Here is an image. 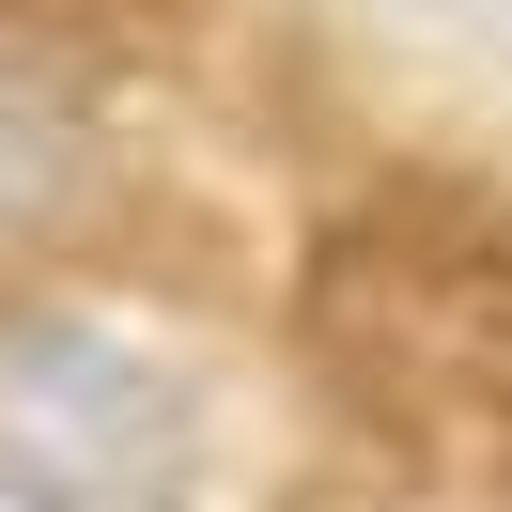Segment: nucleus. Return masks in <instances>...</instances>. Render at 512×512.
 Masks as SVG:
<instances>
[{"label":"nucleus","instance_id":"f257e3e1","mask_svg":"<svg viewBox=\"0 0 512 512\" xmlns=\"http://www.w3.org/2000/svg\"><path fill=\"white\" fill-rule=\"evenodd\" d=\"M0 450L63 512H156V466L187 435H171V388L140 357H109L94 326H16L0 342Z\"/></svg>","mask_w":512,"mask_h":512}]
</instances>
